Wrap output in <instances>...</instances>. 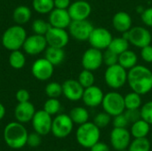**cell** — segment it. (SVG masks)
I'll use <instances>...</instances> for the list:
<instances>
[{
  "instance_id": "6da1fadb",
  "label": "cell",
  "mask_w": 152,
  "mask_h": 151,
  "mask_svg": "<svg viewBox=\"0 0 152 151\" xmlns=\"http://www.w3.org/2000/svg\"><path fill=\"white\" fill-rule=\"evenodd\" d=\"M127 84L133 92L145 95L152 90V71L143 65H136L127 71Z\"/></svg>"
},
{
  "instance_id": "7a4b0ae2",
  "label": "cell",
  "mask_w": 152,
  "mask_h": 151,
  "mask_svg": "<svg viewBox=\"0 0 152 151\" xmlns=\"http://www.w3.org/2000/svg\"><path fill=\"white\" fill-rule=\"evenodd\" d=\"M4 142L13 150L22 149L28 141V131L23 124L15 121L7 124L3 132Z\"/></svg>"
},
{
  "instance_id": "3957f363",
  "label": "cell",
  "mask_w": 152,
  "mask_h": 151,
  "mask_svg": "<svg viewBox=\"0 0 152 151\" xmlns=\"http://www.w3.org/2000/svg\"><path fill=\"white\" fill-rule=\"evenodd\" d=\"M101 129L94 122H86L80 125L76 131V140L77 143L85 148L91 149L100 141Z\"/></svg>"
},
{
  "instance_id": "277c9868",
  "label": "cell",
  "mask_w": 152,
  "mask_h": 151,
  "mask_svg": "<svg viewBox=\"0 0 152 151\" xmlns=\"http://www.w3.org/2000/svg\"><path fill=\"white\" fill-rule=\"evenodd\" d=\"M27 38V32L21 25L9 27L2 36V44L9 51L20 50Z\"/></svg>"
},
{
  "instance_id": "5b68a950",
  "label": "cell",
  "mask_w": 152,
  "mask_h": 151,
  "mask_svg": "<svg viewBox=\"0 0 152 151\" xmlns=\"http://www.w3.org/2000/svg\"><path fill=\"white\" fill-rule=\"evenodd\" d=\"M104 80L110 88L113 90L120 89L127 83V69L118 63L109 66L104 73Z\"/></svg>"
},
{
  "instance_id": "8992f818",
  "label": "cell",
  "mask_w": 152,
  "mask_h": 151,
  "mask_svg": "<svg viewBox=\"0 0 152 151\" xmlns=\"http://www.w3.org/2000/svg\"><path fill=\"white\" fill-rule=\"evenodd\" d=\"M122 36L129 41V43L138 48H142L151 44L152 34L151 31L142 26L132 27L128 31L122 33Z\"/></svg>"
},
{
  "instance_id": "52a82bcc",
  "label": "cell",
  "mask_w": 152,
  "mask_h": 151,
  "mask_svg": "<svg viewBox=\"0 0 152 151\" xmlns=\"http://www.w3.org/2000/svg\"><path fill=\"white\" fill-rule=\"evenodd\" d=\"M102 106L103 111L107 112L111 117L122 114L126 110L124 96L116 91L109 92L104 94Z\"/></svg>"
},
{
  "instance_id": "ba28073f",
  "label": "cell",
  "mask_w": 152,
  "mask_h": 151,
  "mask_svg": "<svg viewBox=\"0 0 152 151\" xmlns=\"http://www.w3.org/2000/svg\"><path fill=\"white\" fill-rule=\"evenodd\" d=\"M74 123L69 115L58 114L53 119L51 133L54 137L63 139L68 137L73 131Z\"/></svg>"
},
{
  "instance_id": "9c48e42d",
  "label": "cell",
  "mask_w": 152,
  "mask_h": 151,
  "mask_svg": "<svg viewBox=\"0 0 152 151\" xmlns=\"http://www.w3.org/2000/svg\"><path fill=\"white\" fill-rule=\"evenodd\" d=\"M113 39L111 32L102 27L94 28L88 38L91 47L99 49L101 51L108 49L111 40Z\"/></svg>"
},
{
  "instance_id": "30bf717a",
  "label": "cell",
  "mask_w": 152,
  "mask_h": 151,
  "mask_svg": "<svg viewBox=\"0 0 152 151\" xmlns=\"http://www.w3.org/2000/svg\"><path fill=\"white\" fill-rule=\"evenodd\" d=\"M69 35L78 41H88V38L94 28L88 20H72L69 26Z\"/></svg>"
},
{
  "instance_id": "8fae6325",
  "label": "cell",
  "mask_w": 152,
  "mask_h": 151,
  "mask_svg": "<svg viewBox=\"0 0 152 151\" xmlns=\"http://www.w3.org/2000/svg\"><path fill=\"white\" fill-rule=\"evenodd\" d=\"M103 63L102 51L90 47L85 51L81 58V64L85 69L95 71L102 67Z\"/></svg>"
},
{
  "instance_id": "7c38bea8",
  "label": "cell",
  "mask_w": 152,
  "mask_h": 151,
  "mask_svg": "<svg viewBox=\"0 0 152 151\" xmlns=\"http://www.w3.org/2000/svg\"><path fill=\"white\" fill-rule=\"evenodd\" d=\"M31 123L34 131L39 133L41 136L47 135L49 133H51L53 118L52 116L44 109L36 111Z\"/></svg>"
},
{
  "instance_id": "4fadbf2b",
  "label": "cell",
  "mask_w": 152,
  "mask_h": 151,
  "mask_svg": "<svg viewBox=\"0 0 152 151\" xmlns=\"http://www.w3.org/2000/svg\"><path fill=\"white\" fill-rule=\"evenodd\" d=\"M54 71V66L45 58L36 60L31 67V73L35 78L39 81H46L52 77Z\"/></svg>"
},
{
  "instance_id": "5bb4252c",
  "label": "cell",
  "mask_w": 152,
  "mask_h": 151,
  "mask_svg": "<svg viewBox=\"0 0 152 151\" xmlns=\"http://www.w3.org/2000/svg\"><path fill=\"white\" fill-rule=\"evenodd\" d=\"M49 46L64 48L69 41V33L65 28L52 27L45 35Z\"/></svg>"
},
{
  "instance_id": "9a60e30c",
  "label": "cell",
  "mask_w": 152,
  "mask_h": 151,
  "mask_svg": "<svg viewBox=\"0 0 152 151\" xmlns=\"http://www.w3.org/2000/svg\"><path fill=\"white\" fill-rule=\"evenodd\" d=\"M47 46L48 44L45 36L33 34L27 36L22 48L24 52L29 55H37L43 53Z\"/></svg>"
},
{
  "instance_id": "2e32d148",
  "label": "cell",
  "mask_w": 152,
  "mask_h": 151,
  "mask_svg": "<svg viewBox=\"0 0 152 151\" xmlns=\"http://www.w3.org/2000/svg\"><path fill=\"white\" fill-rule=\"evenodd\" d=\"M131 133L126 128L114 127L110 135V144L115 150L128 149L131 143Z\"/></svg>"
},
{
  "instance_id": "e0dca14e",
  "label": "cell",
  "mask_w": 152,
  "mask_h": 151,
  "mask_svg": "<svg viewBox=\"0 0 152 151\" xmlns=\"http://www.w3.org/2000/svg\"><path fill=\"white\" fill-rule=\"evenodd\" d=\"M68 12L72 20H87L92 12V6L86 0H77L70 4Z\"/></svg>"
},
{
  "instance_id": "ac0fdd59",
  "label": "cell",
  "mask_w": 152,
  "mask_h": 151,
  "mask_svg": "<svg viewBox=\"0 0 152 151\" xmlns=\"http://www.w3.org/2000/svg\"><path fill=\"white\" fill-rule=\"evenodd\" d=\"M85 88L76 79H68L62 84V94L70 101L82 100Z\"/></svg>"
},
{
  "instance_id": "d6986e66",
  "label": "cell",
  "mask_w": 152,
  "mask_h": 151,
  "mask_svg": "<svg viewBox=\"0 0 152 151\" xmlns=\"http://www.w3.org/2000/svg\"><path fill=\"white\" fill-rule=\"evenodd\" d=\"M104 97L103 91L97 85H94L90 87L85 88L82 96V101L86 107L95 108L102 105Z\"/></svg>"
},
{
  "instance_id": "ffe728a7",
  "label": "cell",
  "mask_w": 152,
  "mask_h": 151,
  "mask_svg": "<svg viewBox=\"0 0 152 151\" xmlns=\"http://www.w3.org/2000/svg\"><path fill=\"white\" fill-rule=\"evenodd\" d=\"M71 21L72 20L67 9L54 8L49 13L48 22L50 23L52 27L66 29L69 28Z\"/></svg>"
},
{
  "instance_id": "44dd1931",
  "label": "cell",
  "mask_w": 152,
  "mask_h": 151,
  "mask_svg": "<svg viewBox=\"0 0 152 151\" xmlns=\"http://www.w3.org/2000/svg\"><path fill=\"white\" fill-rule=\"evenodd\" d=\"M35 113V106L29 101L25 102H19L14 109V117L16 118V121L21 124L31 122Z\"/></svg>"
},
{
  "instance_id": "7402d4cb",
  "label": "cell",
  "mask_w": 152,
  "mask_h": 151,
  "mask_svg": "<svg viewBox=\"0 0 152 151\" xmlns=\"http://www.w3.org/2000/svg\"><path fill=\"white\" fill-rule=\"evenodd\" d=\"M113 28L120 33L128 31L133 27V20L131 15L124 11L118 12L112 18Z\"/></svg>"
},
{
  "instance_id": "603a6c76",
  "label": "cell",
  "mask_w": 152,
  "mask_h": 151,
  "mask_svg": "<svg viewBox=\"0 0 152 151\" xmlns=\"http://www.w3.org/2000/svg\"><path fill=\"white\" fill-rule=\"evenodd\" d=\"M45 58L48 60L54 67L61 65L65 59V52L63 48L47 46L45 50Z\"/></svg>"
},
{
  "instance_id": "cb8c5ba5",
  "label": "cell",
  "mask_w": 152,
  "mask_h": 151,
  "mask_svg": "<svg viewBox=\"0 0 152 151\" xmlns=\"http://www.w3.org/2000/svg\"><path fill=\"white\" fill-rule=\"evenodd\" d=\"M151 131V125L143 119H139L131 125V135L134 138H146Z\"/></svg>"
},
{
  "instance_id": "d4e9b609",
  "label": "cell",
  "mask_w": 152,
  "mask_h": 151,
  "mask_svg": "<svg viewBox=\"0 0 152 151\" xmlns=\"http://www.w3.org/2000/svg\"><path fill=\"white\" fill-rule=\"evenodd\" d=\"M32 12L29 7L26 5H19L17 6L12 12V19L18 25H24L28 21H29L31 18Z\"/></svg>"
},
{
  "instance_id": "484cf974",
  "label": "cell",
  "mask_w": 152,
  "mask_h": 151,
  "mask_svg": "<svg viewBox=\"0 0 152 151\" xmlns=\"http://www.w3.org/2000/svg\"><path fill=\"white\" fill-rule=\"evenodd\" d=\"M137 63H138L137 54L129 49L118 55V64L121 65L126 69L129 70L130 69L136 66Z\"/></svg>"
},
{
  "instance_id": "4316f807",
  "label": "cell",
  "mask_w": 152,
  "mask_h": 151,
  "mask_svg": "<svg viewBox=\"0 0 152 151\" xmlns=\"http://www.w3.org/2000/svg\"><path fill=\"white\" fill-rule=\"evenodd\" d=\"M69 117L72 119L74 124L78 125L88 122L89 119V112L84 107H75L69 112Z\"/></svg>"
},
{
  "instance_id": "83f0119b",
  "label": "cell",
  "mask_w": 152,
  "mask_h": 151,
  "mask_svg": "<svg viewBox=\"0 0 152 151\" xmlns=\"http://www.w3.org/2000/svg\"><path fill=\"white\" fill-rule=\"evenodd\" d=\"M129 41L127 39H126L123 36L120 37H116L113 38L108 47L109 50L112 51L113 53H117L118 55L121 54L122 53H124L125 51L129 49Z\"/></svg>"
},
{
  "instance_id": "f1b7e54d",
  "label": "cell",
  "mask_w": 152,
  "mask_h": 151,
  "mask_svg": "<svg viewBox=\"0 0 152 151\" xmlns=\"http://www.w3.org/2000/svg\"><path fill=\"white\" fill-rule=\"evenodd\" d=\"M9 64L12 69H20L26 64V57L20 50L12 51L9 55Z\"/></svg>"
},
{
  "instance_id": "f546056e",
  "label": "cell",
  "mask_w": 152,
  "mask_h": 151,
  "mask_svg": "<svg viewBox=\"0 0 152 151\" xmlns=\"http://www.w3.org/2000/svg\"><path fill=\"white\" fill-rule=\"evenodd\" d=\"M126 109H137L142 107V95L135 92H130L124 96Z\"/></svg>"
},
{
  "instance_id": "4dcf8cb0",
  "label": "cell",
  "mask_w": 152,
  "mask_h": 151,
  "mask_svg": "<svg viewBox=\"0 0 152 151\" xmlns=\"http://www.w3.org/2000/svg\"><path fill=\"white\" fill-rule=\"evenodd\" d=\"M32 7L37 12L46 14L54 9V2L53 0H33Z\"/></svg>"
},
{
  "instance_id": "1f68e13d",
  "label": "cell",
  "mask_w": 152,
  "mask_h": 151,
  "mask_svg": "<svg viewBox=\"0 0 152 151\" xmlns=\"http://www.w3.org/2000/svg\"><path fill=\"white\" fill-rule=\"evenodd\" d=\"M151 144L147 138H134L128 147L129 151H151Z\"/></svg>"
},
{
  "instance_id": "d6a6232c",
  "label": "cell",
  "mask_w": 152,
  "mask_h": 151,
  "mask_svg": "<svg viewBox=\"0 0 152 151\" xmlns=\"http://www.w3.org/2000/svg\"><path fill=\"white\" fill-rule=\"evenodd\" d=\"M77 81L80 83V85L84 88L90 87L94 85L95 83V77L94 74V71L88 70V69H83L77 77Z\"/></svg>"
},
{
  "instance_id": "836d02e7",
  "label": "cell",
  "mask_w": 152,
  "mask_h": 151,
  "mask_svg": "<svg viewBox=\"0 0 152 151\" xmlns=\"http://www.w3.org/2000/svg\"><path fill=\"white\" fill-rule=\"evenodd\" d=\"M43 109L51 116L58 115L61 109V101L58 100V98H48V100L44 104Z\"/></svg>"
},
{
  "instance_id": "e575fe53",
  "label": "cell",
  "mask_w": 152,
  "mask_h": 151,
  "mask_svg": "<svg viewBox=\"0 0 152 151\" xmlns=\"http://www.w3.org/2000/svg\"><path fill=\"white\" fill-rule=\"evenodd\" d=\"M31 28H32L34 34L45 36L47 33L48 29L51 28V25L48 21H45V20L37 19L32 22Z\"/></svg>"
},
{
  "instance_id": "d590c367",
  "label": "cell",
  "mask_w": 152,
  "mask_h": 151,
  "mask_svg": "<svg viewBox=\"0 0 152 151\" xmlns=\"http://www.w3.org/2000/svg\"><path fill=\"white\" fill-rule=\"evenodd\" d=\"M45 92L48 98H59L62 95V85L57 82H51L46 85Z\"/></svg>"
},
{
  "instance_id": "8d00e7d4",
  "label": "cell",
  "mask_w": 152,
  "mask_h": 151,
  "mask_svg": "<svg viewBox=\"0 0 152 151\" xmlns=\"http://www.w3.org/2000/svg\"><path fill=\"white\" fill-rule=\"evenodd\" d=\"M100 129L102 128H105L107 127L110 123L111 122V116L110 114H108L107 112L103 111V112H100L98 113L94 117V121H93Z\"/></svg>"
},
{
  "instance_id": "74e56055",
  "label": "cell",
  "mask_w": 152,
  "mask_h": 151,
  "mask_svg": "<svg viewBox=\"0 0 152 151\" xmlns=\"http://www.w3.org/2000/svg\"><path fill=\"white\" fill-rule=\"evenodd\" d=\"M141 117L152 125V101H147L145 104L142 105L141 109Z\"/></svg>"
},
{
  "instance_id": "f35d334b",
  "label": "cell",
  "mask_w": 152,
  "mask_h": 151,
  "mask_svg": "<svg viewBox=\"0 0 152 151\" xmlns=\"http://www.w3.org/2000/svg\"><path fill=\"white\" fill-rule=\"evenodd\" d=\"M102 55H103V63L107 67L118 63V55L113 53L112 51L106 49L104 53H102Z\"/></svg>"
},
{
  "instance_id": "ab89813d",
  "label": "cell",
  "mask_w": 152,
  "mask_h": 151,
  "mask_svg": "<svg viewBox=\"0 0 152 151\" xmlns=\"http://www.w3.org/2000/svg\"><path fill=\"white\" fill-rule=\"evenodd\" d=\"M112 125H113V127L126 128L127 125H129V122H128V120L126 119L125 114L122 113V114H119V115H117V116L113 117Z\"/></svg>"
},
{
  "instance_id": "60d3db41",
  "label": "cell",
  "mask_w": 152,
  "mask_h": 151,
  "mask_svg": "<svg viewBox=\"0 0 152 151\" xmlns=\"http://www.w3.org/2000/svg\"><path fill=\"white\" fill-rule=\"evenodd\" d=\"M124 114H125L126 119L128 120L129 124H133V123H134L137 120L142 118L141 117L140 109H126L124 111Z\"/></svg>"
},
{
  "instance_id": "b9f144b4",
  "label": "cell",
  "mask_w": 152,
  "mask_h": 151,
  "mask_svg": "<svg viewBox=\"0 0 152 151\" xmlns=\"http://www.w3.org/2000/svg\"><path fill=\"white\" fill-rule=\"evenodd\" d=\"M42 142L41 140V135L37 133H29L28 136V141H27V144L31 147V148H37Z\"/></svg>"
},
{
  "instance_id": "7bdbcfd3",
  "label": "cell",
  "mask_w": 152,
  "mask_h": 151,
  "mask_svg": "<svg viewBox=\"0 0 152 151\" xmlns=\"http://www.w3.org/2000/svg\"><path fill=\"white\" fill-rule=\"evenodd\" d=\"M141 57L142 59L147 62L152 63V45L149 44L142 48H141Z\"/></svg>"
},
{
  "instance_id": "ee69618b",
  "label": "cell",
  "mask_w": 152,
  "mask_h": 151,
  "mask_svg": "<svg viewBox=\"0 0 152 151\" xmlns=\"http://www.w3.org/2000/svg\"><path fill=\"white\" fill-rule=\"evenodd\" d=\"M141 19L143 24H145L147 27L152 28V7L144 9V11L141 14Z\"/></svg>"
},
{
  "instance_id": "f6af8a7d",
  "label": "cell",
  "mask_w": 152,
  "mask_h": 151,
  "mask_svg": "<svg viewBox=\"0 0 152 151\" xmlns=\"http://www.w3.org/2000/svg\"><path fill=\"white\" fill-rule=\"evenodd\" d=\"M16 100L18 102H25V101H28L29 98H30V94L28 93V90L26 89H20L17 91L16 93Z\"/></svg>"
},
{
  "instance_id": "bcb514c9",
  "label": "cell",
  "mask_w": 152,
  "mask_h": 151,
  "mask_svg": "<svg viewBox=\"0 0 152 151\" xmlns=\"http://www.w3.org/2000/svg\"><path fill=\"white\" fill-rule=\"evenodd\" d=\"M90 151H110V147L107 143L99 141L90 149Z\"/></svg>"
},
{
  "instance_id": "7dc6e473",
  "label": "cell",
  "mask_w": 152,
  "mask_h": 151,
  "mask_svg": "<svg viewBox=\"0 0 152 151\" xmlns=\"http://www.w3.org/2000/svg\"><path fill=\"white\" fill-rule=\"evenodd\" d=\"M54 2V8L58 9H67L69 7L71 1L70 0H53Z\"/></svg>"
},
{
  "instance_id": "c3c4849f",
  "label": "cell",
  "mask_w": 152,
  "mask_h": 151,
  "mask_svg": "<svg viewBox=\"0 0 152 151\" xmlns=\"http://www.w3.org/2000/svg\"><path fill=\"white\" fill-rule=\"evenodd\" d=\"M5 108H4V106L2 104V103H0V120H2L3 118H4V115H5Z\"/></svg>"
},
{
  "instance_id": "681fc988",
  "label": "cell",
  "mask_w": 152,
  "mask_h": 151,
  "mask_svg": "<svg viewBox=\"0 0 152 151\" xmlns=\"http://www.w3.org/2000/svg\"><path fill=\"white\" fill-rule=\"evenodd\" d=\"M144 9H145V8H143L142 6H137V7H136V12H139L140 14H142V12L144 11Z\"/></svg>"
},
{
  "instance_id": "f907efd6",
  "label": "cell",
  "mask_w": 152,
  "mask_h": 151,
  "mask_svg": "<svg viewBox=\"0 0 152 151\" xmlns=\"http://www.w3.org/2000/svg\"><path fill=\"white\" fill-rule=\"evenodd\" d=\"M117 151H129L128 149H125V150H117Z\"/></svg>"
},
{
  "instance_id": "816d5d0a",
  "label": "cell",
  "mask_w": 152,
  "mask_h": 151,
  "mask_svg": "<svg viewBox=\"0 0 152 151\" xmlns=\"http://www.w3.org/2000/svg\"><path fill=\"white\" fill-rule=\"evenodd\" d=\"M61 151H69V150H61Z\"/></svg>"
},
{
  "instance_id": "f5cc1de1",
  "label": "cell",
  "mask_w": 152,
  "mask_h": 151,
  "mask_svg": "<svg viewBox=\"0 0 152 151\" xmlns=\"http://www.w3.org/2000/svg\"><path fill=\"white\" fill-rule=\"evenodd\" d=\"M151 140H152V135H151Z\"/></svg>"
}]
</instances>
